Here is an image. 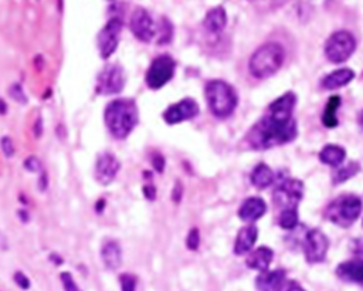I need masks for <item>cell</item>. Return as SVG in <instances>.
<instances>
[{"mask_svg":"<svg viewBox=\"0 0 363 291\" xmlns=\"http://www.w3.org/2000/svg\"><path fill=\"white\" fill-rule=\"evenodd\" d=\"M296 122L292 116L281 118L267 112L250 129L246 141L251 149L266 151L292 142L296 138Z\"/></svg>","mask_w":363,"mask_h":291,"instance_id":"1","label":"cell"},{"mask_svg":"<svg viewBox=\"0 0 363 291\" xmlns=\"http://www.w3.org/2000/svg\"><path fill=\"white\" fill-rule=\"evenodd\" d=\"M104 121L109 134L114 138H128L139 121L136 102L129 98H119L109 102L104 111Z\"/></svg>","mask_w":363,"mask_h":291,"instance_id":"2","label":"cell"},{"mask_svg":"<svg viewBox=\"0 0 363 291\" xmlns=\"http://www.w3.org/2000/svg\"><path fill=\"white\" fill-rule=\"evenodd\" d=\"M209 109L217 118H227L237 108L239 98L236 90L223 80H211L204 87Z\"/></svg>","mask_w":363,"mask_h":291,"instance_id":"3","label":"cell"},{"mask_svg":"<svg viewBox=\"0 0 363 291\" xmlns=\"http://www.w3.org/2000/svg\"><path fill=\"white\" fill-rule=\"evenodd\" d=\"M284 63V49L277 43H267L254 51L249 63L251 76L264 80L277 73Z\"/></svg>","mask_w":363,"mask_h":291,"instance_id":"4","label":"cell"},{"mask_svg":"<svg viewBox=\"0 0 363 291\" xmlns=\"http://www.w3.org/2000/svg\"><path fill=\"white\" fill-rule=\"evenodd\" d=\"M363 210L362 199L356 194H341L325 209V217L341 227H349Z\"/></svg>","mask_w":363,"mask_h":291,"instance_id":"5","label":"cell"},{"mask_svg":"<svg viewBox=\"0 0 363 291\" xmlns=\"http://www.w3.org/2000/svg\"><path fill=\"white\" fill-rule=\"evenodd\" d=\"M355 49L356 40L354 34L346 30H339L331 34L329 39L326 40L325 56L331 63L341 64L354 54Z\"/></svg>","mask_w":363,"mask_h":291,"instance_id":"6","label":"cell"},{"mask_svg":"<svg viewBox=\"0 0 363 291\" xmlns=\"http://www.w3.org/2000/svg\"><path fill=\"white\" fill-rule=\"evenodd\" d=\"M304 197V184L298 179H285L272 192V202L281 210L296 209Z\"/></svg>","mask_w":363,"mask_h":291,"instance_id":"7","label":"cell"},{"mask_svg":"<svg viewBox=\"0 0 363 291\" xmlns=\"http://www.w3.org/2000/svg\"><path fill=\"white\" fill-rule=\"evenodd\" d=\"M176 63L171 56H159L153 60L146 71V84L152 90H159L166 86L175 76Z\"/></svg>","mask_w":363,"mask_h":291,"instance_id":"8","label":"cell"},{"mask_svg":"<svg viewBox=\"0 0 363 291\" xmlns=\"http://www.w3.org/2000/svg\"><path fill=\"white\" fill-rule=\"evenodd\" d=\"M125 87L124 70L118 64L106 66L96 77V93L101 96L119 94Z\"/></svg>","mask_w":363,"mask_h":291,"instance_id":"9","label":"cell"},{"mask_svg":"<svg viewBox=\"0 0 363 291\" xmlns=\"http://www.w3.org/2000/svg\"><path fill=\"white\" fill-rule=\"evenodd\" d=\"M302 249H304L306 262L309 264L322 263L326 259V253L329 249V240L321 230L311 229L306 232L305 237H304Z\"/></svg>","mask_w":363,"mask_h":291,"instance_id":"10","label":"cell"},{"mask_svg":"<svg viewBox=\"0 0 363 291\" xmlns=\"http://www.w3.org/2000/svg\"><path fill=\"white\" fill-rule=\"evenodd\" d=\"M122 31V20L111 19L98 34V49L104 60H108L116 51L119 44V34Z\"/></svg>","mask_w":363,"mask_h":291,"instance_id":"11","label":"cell"},{"mask_svg":"<svg viewBox=\"0 0 363 291\" xmlns=\"http://www.w3.org/2000/svg\"><path fill=\"white\" fill-rule=\"evenodd\" d=\"M129 27L135 34V37L145 43H149L156 37V26L153 23V19L148 13V10L142 7L134 10L129 21Z\"/></svg>","mask_w":363,"mask_h":291,"instance_id":"12","label":"cell"},{"mask_svg":"<svg viewBox=\"0 0 363 291\" xmlns=\"http://www.w3.org/2000/svg\"><path fill=\"white\" fill-rule=\"evenodd\" d=\"M199 112H200L199 105L193 98H183L163 112V119L169 125H175V124H181L184 121L193 119Z\"/></svg>","mask_w":363,"mask_h":291,"instance_id":"13","label":"cell"},{"mask_svg":"<svg viewBox=\"0 0 363 291\" xmlns=\"http://www.w3.org/2000/svg\"><path fill=\"white\" fill-rule=\"evenodd\" d=\"M119 169H121V164H119L118 158L109 152H104L96 159L95 179L98 181V184L108 186L114 182Z\"/></svg>","mask_w":363,"mask_h":291,"instance_id":"14","label":"cell"},{"mask_svg":"<svg viewBox=\"0 0 363 291\" xmlns=\"http://www.w3.org/2000/svg\"><path fill=\"white\" fill-rule=\"evenodd\" d=\"M267 212V204L261 197H249L244 200V203L240 206L239 216L243 222L247 223H254L257 222L260 217H263Z\"/></svg>","mask_w":363,"mask_h":291,"instance_id":"15","label":"cell"},{"mask_svg":"<svg viewBox=\"0 0 363 291\" xmlns=\"http://www.w3.org/2000/svg\"><path fill=\"white\" fill-rule=\"evenodd\" d=\"M287 279V273L282 269L263 272L256 280V287L258 291H279Z\"/></svg>","mask_w":363,"mask_h":291,"instance_id":"16","label":"cell"},{"mask_svg":"<svg viewBox=\"0 0 363 291\" xmlns=\"http://www.w3.org/2000/svg\"><path fill=\"white\" fill-rule=\"evenodd\" d=\"M336 276L344 282L363 286V259L341 263L336 269Z\"/></svg>","mask_w":363,"mask_h":291,"instance_id":"17","label":"cell"},{"mask_svg":"<svg viewBox=\"0 0 363 291\" xmlns=\"http://www.w3.org/2000/svg\"><path fill=\"white\" fill-rule=\"evenodd\" d=\"M257 237L258 229L254 224H249V226L240 229L237 237H236V243H234V253L237 256H243V254L249 253L254 247Z\"/></svg>","mask_w":363,"mask_h":291,"instance_id":"18","label":"cell"},{"mask_svg":"<svg viewBox=\"0 0 363 291\" xmlns=\"http://www.w3.org/2000/svg\"><path fill=\"white\" fill-rule=\"evenodd\" d=\"M296 105V96L294 93H285L284 96L277 98L268 105L267 112L271 115L281 116V118H288L292 116L294 108Z\"/></svg>","mask_w":363,"mask_h":291,"instance_id":"19","label":"cell"},{"mask_svg":"<svg viewBox=\"0 0 363 291\" xmlns=\"http://www.w3.org/2000/svg\"><path fill=\"white\" fill-rule=\"evenodd\" d=\"M272 259H274V252L267 246H261V247H258V249L250 253L246 263H247L250 269L263 273L268 270Z\"/></svg>","mask_w":363,"mask_h":291,"instance_id":"20","label":"cell"},{"mask_svg":"<svg viewBox=\"0 0 363 291\" xmlns=\"http://www.w3.org/2000/svg\"><path fill=\"white\" fill-rule=\"evenodd\" d=\"M101 259L108 270H118L122 264V249L115 240L106 242L101 249Z\"/></svg>","mask_w":363,"mask_h":291,"instance_id":"21","label":"cell"},{"mask_svg":"<svg viewBox=\"0 0 363 291\" xmlns=\"http://www.w3.org/2000/svg\"><path fill=\"white\" fill-rule=\"evenodd\" d=\"M227 24V13L224 7L217 6V7H213L206 13V17L203 20V26L204 29L207 30L209 33H214L217 34L220 31H223L224 27Z\"/></svg>","mask_w":363,"mask_h":291,"instance_id":"22","label":"cell"},{"mask_svg":"<svg viewBox=\"0 0 363 291\" xmlns=\"http://www.w3.org/2000/svg\"><path fill=\"white\" fill-rule=\"evenodd\" d=\"M355 78V73L351 68H339L335 70L331 74H328L324 80H322V88L325 90H338L345 86H348L352 80Z\"/></svg>","mask_w":363,"mask_h":291,"instance_id":"23","label":"cell"},{"mask_svg":"<svg viewBox=\"0 0 363 291\" xmlns=\"http://www.w3.org/2000/svg\"><path fill=\"white\" fill-rule=\"evenodd\" d=\"M250 179H251L253 186H256L257 189L263 191V189H267L268 186H271V185L274 184L275 175H274L272 169L268 165H266V164H258L253 169Z\"/></svg>","mask_w":363,"mask_h":291,"instance_id":"24","label":"cell"},{"mask_svg":"<svg viewBox=\"0 0 363 291\" xmlns=\"http://www.w3.org/2000/svg\"><path fill=\"white\" fill-rule=\"evenodd\" d=\"M345 158H346V151L342 146L335 145V144L324 146L322 151L319 152V161L328 166L342 165Z\"/></svg>","mask_w":363,"mask_h":291,"instance_id":"25","label":"cell"},{"mask_svg":"<svg viewBox=\"0 0 363 291\" xmlns=\"http://www.w3.org/2000/svg\"><path fill=\"white\" fill-rule=\"evenodd\" d=\"M341 105V97L339 96H332L328 99L325 111L322 114V124L326 128H335L338 126V118H336V111Z\"/></svg>","mask_w":363,"mask_h":291,"instance_id":"26","label":"cell"},{"mask_svg":"<svg viewBox=\"0 0 363 291\" xmlns=\"http://www.w3.org/2000/svg\"><path fill=\"white\" fill-rule=\"evenodd\" d=\"M359 171H361V165H359L358 162H355V161H351L348 165L339 168V169L335 172L334 176H332V181H334V184L336 185L342 184V182H346L348 179L354 178L355 175L358 174Z\"/></svg>","mask_w":363,"mask_h":291,"instance_id":"27","label":"cell"},{"mask_svg":"<svg viewBox=\"0 0 363 291\" xmlns=\"http://www.w3.org/2000/svg\"><path fill=\"white\" fill-rule=\"evenodd\" d=\"M298 210L296 209H287V210H281V214L278 217V223L282 229L285 230H292L298 226Z\"/></svg>","mask_w":363,"mask_h":291,"instance_id":"28","label":"cell"},{"mask_svg":"<svg viewBox=\"0 0 363 291\" xmlns=\"http://www.w3.org/2000/svg\"><path fill=\"white\" fill-rule=\"evenodd\" d=\"M156 36H158V44H168L171 43L173 37V26L172 23L166 17L161 19L159 26L156 27Z\"/></svg>","mask_w":363,"mask_h":291,"instance_id":"29","label":"cell"},{"mask_svg":"<svg viewBox=\"0 0 363 291\" xmlns=\"http://www.w3.org/2000/svg\"><path fill=\"white\" fill-rule=\"evenodd\" d=\"M9 96L11 97V99H14L20 105H26L29 102V98L24 94V90L20 84H13L9 88Z\"/></svg>","mask_w":363,"mask_h":291,"instance_id":"30","label":"cell"},{"mask_svg":"<svg viewBox=\"0 0 363 291\" xmlns=\"http://www.w3.org/2000/svg\"><path fill=\"white\" fill-rule=\"evenodd\" d=\"M119 283H121V290L122 291H136V277L134 274L129 273H124L119 277Z\"/></svg>","mask_w":363,"mask_h":291,"instance_id":"31","label":"cell"},{"mask_svg":"<svg viewBox=\"0 0 363 291\" xmlns=\"http://www.w3.org/2000/svg\"><path fill=\"white\" fill-rule=\"evenodd\" d=\"M60 280L63 283L64 291H83L78 286H77L74 277L70 273H61L60 274Z\"/></svg>","mask_w":363,"mask_h":291,"instance_id":"32","label":"cell"},{"mask_svg":"<svg viewBox=\"0 0 363 291\" xmlns=\"http://www.w3.org/2000/svg\"><path fill=\"white\" fill-rule=\"evenodd\" d=\"M186 246L190 249V250H197L199 246H200V233H199V229H191L189 234H187V239H186Z\"/></svg>","mask_w":363,"mask_h":291,"instance_id":"33","label":"cell"},{"mask_svg":"<svg viewBox=\"0 0 363 291\" xmlns=\"http://www.w3.org/2000/svg\"><path fill=\"white\" fill-rule=\"evenodd\" d=\"M0 146H1V151H3L4 156L10 158V156L14 155V144H13L10 136H3L0 139Z\"/></svg>","mask_w":363,"mask_h":291,"instance_id":"34","label":"cell"},{"mask_svg":"<svg viewBox=\"0 0 363 291\" xmlns=\"http://www.w3.org/2000/svg\"><path fill=\"white\" fill-rule=\"evenodd\" d=\"M24 168H26L29 172L36 174L38 171H41V162H40V159H38L37 156L31 155L24 161Z\"/></svg>","mask_w":363,"mask_h":291,"instance_id":"35","label":"cell"},{"mask_svg":"<svg viewBox=\"0 0 363 291\" xmlns=\"http://www.w3.org/2000/svg\"><path fill=\"white\" fill-rule=\"evenodd\" d=\"M13 279H14V283L19 286L20 289H23V290H29L30 289V280L24 273L16 272L14 276H13Z\"/></svg>","mask_w":363,"mask_h":291,"instance_id":"36","label":"cell"},{"mask_svg":"<svg viewBox=\"0 0 363 291\" xmlns=\"http://www.w3.org/2000/svg\"><path fill=\"white\" fill-rule=\"evenodd\" d=\"M152 165L158 172H162L163 168H165V159H163V156L161 154H153Z\"/></svg>","mask_w":363,"mask_h":291,"instance_id":"37","label":"cell"},{"mask_svg":"<svg viewBox=\"0 0 363 291\" xmlns=\"http://www.w3.org/2000/svg\"><path fill=\"white\" fill-rule=\"evenodd\" d=\"M182 192H183V188H182L181 182H178V184L175 185V188H173V194H172L173 202H176V203H179V202H181Z\"/></svg>","mask_w":363,"mask_h":291,"instance_id":"38","label":"cell"},{"mask_svg":"<svg viewBox=\"0 0 363 291\" xmlns=\"http://www.w3.org/2000/svg\"><path fill=\"white\" fill-rule=\"evenodd\" d=\"M33 134H34L36 138H40V136L43 135V119L40 116L36 119V122L33 125Z\"/></svg>","mask_w":363,"mask_h":291,"instance_id":"39","label":"cell"},{"mask_svg":"<svg viewBox=\"0 0 363 291\" xmlns=\"http://www.w3.org/2000/svg\"><path fill=\"white\" fill-rule=\"evenodd\" d=\"M144 194L149 200H153L155 196H156V189H155V186H153V185H146L144 188Z\"/></svg>","mask_w":363,"mask_h":291,"instance_id":"40","label":"cell"},{"mask_svg":"<svg viewBox=\"0 0 363 291\" xmlns=\"http://www.w3.org/2000/svg\"><path fill=\"white\" fill-rule=\"evenodd\" d=\"M38 185H40L38 188H40V191H41V192H44V191L47 189L48 178H47V174H46L44 171L41 172V176H40V182H38Z\"/></svg>","mask_w":363,"mask_h":291,"instance_id":"41","label":"cell"},{"mask_svg":"<svg viewBox=\"0 0 363 291\" xmlns=\"http://www.w3.org/2000/svg\"><path fill=\"white\" fill-rule=\"evenodd\" d=\"M0 250L1 252H7L9 250V240L4 236V233L0 232Z\"/></svg>","mask_w":363,"mask_h":291,"instance_id":"42","label":"cell"},{"mask_svg":"<svg viewBox=\"0 0 363 291\" xmlns=\"http://www.w3.org/2000/svg\"><path fill=\"white\" fill-rule=\"evenodd\" d=\"M7 112V105H6V102L0 98V115H4Z\"/></svg>","mask_w":363,"mask_h":291,"instance_id":"43","label":"cell"},{"mask_svg":"<svg viewBox=\"0 0 363 291\" xmlns=\"http://www.w3.org/2000/svg\"><path fill=\"white\" fill-rule=\"evenodd\" d=\"M287 291H305V290H304L301 286H298L296 283H292V284L287 289Z\"/></svg>","mask_w":363,"mask_h":291,"instance_id":"44","label":"cell"},{"mask_svg":"<svg viewBox=\"0 0 363 291\" xmlns=\"http://www.w3.org/2000/svg\"><path fill=\"white\" fill-rule=\"evenodd\" d=\"M19 216L21 217V220H24V222H27L29 220V214L26 210H19Z\"/></svg>","mask_w":363,"mask_h":291,"instance_id":"45","label":"cell"},{"mask_svg":"<svg viewBox=\"0 0 363 291\" xmlns=\"http://www.w3.org/2000/svg\"><path fill=\"white\" fill-rule=\"evenodd\" d=\"M359 124H361V126H362L363 129V109L361 111V114H359Z\"/></svg>","mask_w":363,"mask_h":291,"instance_id":"46","label":"cell"}]
</instances>
